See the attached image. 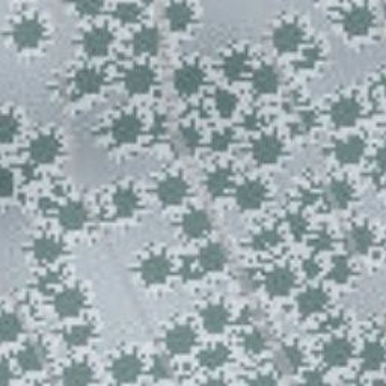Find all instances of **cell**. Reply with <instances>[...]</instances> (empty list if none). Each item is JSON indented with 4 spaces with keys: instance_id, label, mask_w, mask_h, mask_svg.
Wrapping results in <instances>:
<instances>
[{
    "instance_id": "12",
    "label": "cell",
    "mask_w": 386,
    "mask_h": 386,
    "mask_svg": "<svg viewBox=\"0 0 386 386\" xmlns=\"http://www.w3.org/2000/svg\"><path fill=\"white\" fill-rule=\"evenodd\" d=\"M142 132V123L134 114H123L118 116L112 127L114 137L119 144H130L137 139Z\"/></svg>"
},
{
    "instance_id": "45",
    "label": "cell",
    "mask_w": 386,
    "mask_h": 386,
    "mask_svg": "<svg viewBox=\"0 0 386 386\" xmlns=\"http://www.w3.org/2000/svg\"><path fill=\"white\" fill-rule=\"evenodd\" d=\"M180 141L187 151L195 150L199 144V134L193 125H186L180 130Z\"/></svg>"
},
{
    "instance_id": "44",
    "label": "cell",
    "mask_w": 386,
    "mask_h": 386,
    "mask_svg": "<svg viewBox=\"0 0 386 386\" xmlns=\"http://www.w3.org/2000/svg\"><path fill=\"white\" fill-rule=\"evenodd\" d=\"M268 344V337L261 330H254L251 335H247L245 339V348L251 353H260L264 350Z\"/></svg>"
},
{
    "instance_id": "16",
    "label": "cell",
    "mask_w": 386,
    "mask_h": 386,
    "mask_svg": "<svg viewBox=\"0 0 386 386\" xmlns=\"http://www.w3.org/2000/svg\"><path fill=\"white\" fill-rule=\"evenodd\" d=\"M59 222L65 229H80L88 222V210L80 202H68L59 210Z\"/></svg>"
},
{
    "instance_id": "9",
    "label": "cell",
    "mask_w": 386,
    "mask_h": 386,
    "mask_svg": "<svg viewBox=\"0 0 386 386\" xmlns=\"http://www.w3.org/2000/svg\"><path fill=\"white\" fill-rule=\"evenodd\" d=\"M155 84L154 71L146 65H137L128 70L124 79V85L130 94H146Z\"/></svg>"
},
{
    "instance_id": "13",
    "label": "cell",
    "mask_w": 386,
    "mask_h": 386,
    "mask_svg": "<svg viewBox=\"0 0 386 386\" xmlns=\"http://www.w3.org/2000/svg\"><path fill=\"white\" fill-rule=\"evenodd\" d=\"M265 198V189L258 181H247L237 190V204L243 210L258 208Z\"/></svg>"
},
{
    "instance_id": "47",
    "label": "cell",
    "mask_w": 386,
    "mask_h": 386,
    "mask_svg": "<svg viewBox=\"0 0 386 386\" xmlns=\"http://www.w3.org/2000/svg\"><path fill=\"white\" fill-rule=\"evenodd\" d=\"M101 0H75L76 11L82 15H95L101 9Z\"/></svg>"
},
{
    "instance_id": "28",
    "label": "cell",
    "mask_w": 386,
    "mask_h": 386,
    "mask_svg": "<svg viewBox=\"0 0 386 386\" xmlns=\"http://www.w3.org/2000/svg\"><path fill=\"white\" fill-rule=\"evenodd\" d=\"M114 202L116 207V213L121 217H128L137 210V206H139V198H137L134 190L123 187L115 193Z\"/></svg>"
},
{
    "instance_id": "46",
    "label": "cell",
    "mask_w": 386,
    "mask_h": 386,
    "mask_svg": "<svg viewBox=\"0 0 386 386\" xmlns=\"http://www.w3.org/2000/svg\"><path fill=\"white\" fill-rule=\"evenodd\" d=\"M246 67V61L242 54H233L225 63V72L229 77H238Z\"/></svg>"
},
{
    "instance_id": "31",
    "label": "cell",
    "mask_w": 386,
    "mask_h": 386,
    "mask_svg": "<svg viewBox=\"0 0 386 386\" xmlns=\"http://www.w3.org/2000/svg\"><path fill=\"white\" fill-rule=\"evenodd\" d=\"M352 199V189L344 181H334L327 187V201L335 208H346Z\"/></svg>"
},
{
    "instance_id": "17",
    "label": "cell",
    "mask_w": 386,
    "mask_h": 386,
    "mask_svg": "<svg viewBox=\"0 0 386 386\" xmlns=\"http://www.w3.org/2000/svg\"><path fill=\"white\" fill-rule=\"evenodd\" d=\"M181 228L186 236L192 238H199L206 236L211 229V220L206 211L192 210L190 213L183 217Z\"/></svg>"
},
{
    "instance_id": "5",
    "label": "cell",
    "mask_w": 386,
    "mask_h": 386,
    "mask_svg": "<svg viewBox=\"0 0 386 386\" xmlns=\"http://www.w3.org/2000/svg\"><path fill=\"white\" fill-rule=\"evenodd\" d=\"M86 305V298L79 288H68L54 299V309L61 317H76Z\"/></svg>"
},
{
    "instance_id": "7",
    "label": "cell",
    "mask_w": 386,
    "mask_h": 386,
    "mask_svg": "<svg viewBox=\"0 0 386 386\" xmlns=\"http://www.w3.org/2000/svg\"><path fill=\"white\" fill-rule=\"evenodd\" d=\"M202 84H204V75H202L201 68L196 65H185L173 76L176 89L178 91V94L185 97L198 93Z\"/></svg>"
},
{
    "instance_id": "26",
    "label": "cell",
    "mask_w": 386,
    "mask_h": 386,
    "mask_svg": "<svg viewBox=\"0 0 386 386\" xmlns=\"http://www.w3.org/2000/svg\"><path fill=\"white\" fill-rule=\"evenodd\" d=\"M350 353H352V347L346 341V339H334V341H330L326 346L325 360L332 366L344 365L348 361V357H350Z\"/></svg>"
},
{
    "instance_id": "25",
    "label": "cell",
    "mask_w": 386,
    "mask_h": 386,
    "mask_svg": "<svg viewBox=\"0 0 386 386\" xmlns=\"http://www.w3.org/2000/svg\"><path fill=\"white\" fill-rule=\"evenodd\" d=\"M294 278L287 269H277L269 275V278L265 279V288L273 296H286V294L291 290Z\"/></svg>"
},
{
    "instance_id": "41",
    "label": "cell",
    "mask_w": 386,
    "mask_h": 386,
    "mask_svg": "<svg viewBox=\"0 0 386 386\" xmlns=\"http://www.w3.org/2000/svg\"><path fill=\"white\" fill-rule=\"evenodd\" d=\"M362 360H364V366L369 370H376L379 369L385 360V350L383 347L371 343L365 347V350L362 353Z\"/></svg>"
},
{
    "instance_id": "29",
    "label": "cell",
    "mask_w": 386,
    "mask_h": 386,
    "mask_svg": "<svg viewBox=\"0 0 386 386\" xmlns=\"http://www.w3.org/2000/svg\"><path fill=\"white\" fill-rule=\"evenodd\" d=\"M160 47V35L154 29H145L133 38V49L139 54H154Z\"/></svg>"
},
{
    "instance_id": "2",
    "label": "cell",
    "mask_w": 386,
    "mask_h": 386,
    "mask_svg": "<svg viewBox=\"0 0 386 386\" xmlns=\"http://www.w3.org/2000/svg\"><path fill=\"white\" fill-rule=\"evenodd\" d=\"M273 45L282 53H288L296 50L302 40H303V31L302 27L294 22H284L279 24L273 32Z\"/></svg>"
},
{
    "instance_id": "21",
    "label": "cell",
    "mask_w": 386,
    "mask_h": 386,
    "mask_svg": "<svg viewBox=\"0 0 386 386\" xmlns=\"http://www.w3.org/2000/svg\"><path fill=\"white\" fill-rule=\"evenodd\" d=\"M32 252L36 260L40 261H54L65 252V246L61 240L53 237L38 238L32 246Z\"/></svg>"
},
{
    "instance_id": "14",
    "label": "cell",
    "mask_w": 386,
    "mask_h": 386,
    "mask_svg": "<svg viewBox=\"0 0 386 386\" xmlns=\"http://www.w3.org/2000/svg\"><path fill=\"white\" fill-rule=\"evenodd\" d=\"M167 20L169 27L176 32L186 31L187 27L193 23V9L187 2L177 0L172 2L167 9Z\"/></svg>"
},
{
    "instance_id": "40",
    "label": "cell",
    "mask_w": 386,
    "mask_h": 386,
    "mask_svg": "<svg viewBox=\"0 0 386 386\" xmlns=\"http://www.w3.org/2000/svg\"><path fill=\"white\" fill-rule=\"evenodd\" d=\"M18 133V121L11 114H0V145L14 141Z\"/></svg>"
},
{
    "instance_id": "51",
    "label": "cell",
    "mask_w": 386,
    "mask_h": 386,
    "mask_svg": "<svg viewBox=\"0 0 386 386\" xmlns=\"http://www.w3.org/2000/svg\"><path fill=\"white\" fill-rule=\"evenodd\" d=\"M11 380V371H9V366L0 361V383H8Z\"/></svg>"
},
{
    "instance_id": "15",
    "label": "cell",
    "mask_w": 386,
    "mask_h": 386,
    "mask_svg": "<svg viewBox=\"0 0 386 386\" xmlns=\"http://www.w3.org/2000/svg\"><path fill=\"white\" fill-rule=\"evenodd\" d=\"M17 361L24 371H40L45 365V361H47V352H45V348L38 343L27 344L23 350L18 353Z\"/></svg>"
},
{
    "instance_id": "49",
    "label": "cell",
    "mask_w": 386,
    "mask_h": 386,
    "mask_svg": "<svg viewBox=\"0 0 386 386\" xmlns=\"http://www.w3.org/2000/svg\"><path fill=\"white\" fill-rule=\"evenodd\" d=\"M14 192V177L6 169H0V198H6Z\"/></svg>"
},
{
    "instance_id": "3",
    "label": "cell",
    "mask_w": 386,
    "mask_h": 386,
    "mask_svg": "<svg viewBox=\"0 0 386 386\" xmlns=\"http://www.w3.org/2000/svg\"><path fill=\"white\" fill-rule=\"evenodd\" d=\"M172 272V264L164 255H151L141 265V277L145 282L162 284L169 278Z\"/></svg>"
},
{
    "instance_id": "6",
    "label": "cell",
    "mask_w": 386,
    "mask_h": 386,
    "mask_svg": "<svg viewBox=\"0 0 386 386\" xmlns=\"http://www.w3.org/2000/svg\"><path fill=\"white\" fill-rule=\"evenodd\" d=\"M196 341V334L190 326L180 325L172 327L164 337V344L169 352L176 355H183L190 352Z\"/></svg>"
},
{
    "instance_id": "38",
    "label": "cell",
    "mask_w": 386,
    "mask_h": 386,
    "mask_svg": "<svg viewBox=\"0 0 386 386\" xmlns=\"http://www.w3.org/2000/svg\"><path fill=\"white\" fill-rule=\"evenodd\" d=\"M94 335V329L89 325L84 326H77L67 330L65 335H63V339L70 347H82L91 341V338Z\"/></svg>"
},
{
    "instance_id": "48",
    "label": "cell",
    "mask_w": 386,
    "mask_h": 386,
    "mask_svg": "<svg viewBox=\"0 0 386 386\" xmlns=\"http://www.w3.org/2000/svg\"><path fill=\"white\" fill-rule=\"evenodd\" d=\"M171 374V365L164 356H155L153 364V376L157 379H167Z\"/></svg>"
},
{
    "instance_id": "50",
    "label": "cell",
    "mask_w": 386,
    "mask_h": 386,
    "mask_svg": "<svg viewBox=\"0 0 386 386\" xmlns=\"http://www.w3.org/2000/svg\"><path fill=\"white\" fill-rule=\"evenodd\" d=\"M231 142V136L228 133H222V134H216L213 139V148L215 150H225L226 146Z\"/></svg>"
},
{
    "instance_id": "8",
    "label": "cell",
    "mask_w": 386,
    "mask_h": 386,
    "mask_svg": "<svg viewBox=\"0 0 386 386\" xmlns=\"http://www.w3.org/2000/svg\"><path fill=\"white\" fill-rule=\"evenodd\" d=\"M187 183L178 176L163 178L157 186V196L167 206H177L187 196Z\"/></svg>"
},
{
    "instance_id": "10",
    "label": "cell",
    "mask_w": 386,
    "mask_h": 386,
    "mask_svg": "<svg viewBox=\"0 0 386 386\" xmlns=\"http://www.w3.org/2000/svg\"><path fill=\"white\" fill-rule=\"evenodd\" d=\"M31 157L36 163L47 164L58 157L61 153V144L53 134H41L32 142Z\"/></svg>"
},
{
    "instance_id": "4",
    "label": "cell",
    "mask_w": 386,
    "mask_h": 386,
    "mask_svg": "<svg viewBox=\"0 0 386 386\" xmlns=\"http://www.w3.org/2000/svg\"><path fill=\"white\" fill-rule=\"evenodd\" d=\"M374 23V17L370 8L355 6L343 18V26L347 33L361 36L369 32Z\"/></svg>"
},
{
    "instance_id": "35",
    "label": "cell",
    "mask_w": 386,
    "mask_h": 386,
    "mask_svg": "<svg viewBox=\"0 0 386 386\" xmlns=\"http://www.w3.org/2000/svg\"><path fill=\"white\" fill-rule=\"evenodd\" d=\"M326 300H327V298L323 291L312 288V290H308L300 298L299 308L302 312H305V314H312V312H317L323 308Z\"/></svg>"
},
{
    "instance_id": "11",
    "label": "cell",
    "mask_w": 386,
    "mask_h": 386,
    "mask_svg": "<svg viewBox=\"0 0 386 386\" xmlns=\"http://www.w3.org/2000/svg\"><path fill=\"white\" fill-rule=\"evenodd\" d=\"M142 371L141 360L133 353H125L118 357L112 364V376L119 383L134 382Z\"/></svg>"
},
{
    "instance_id": "20",
    "label": "cell",
    "mask_w": 386,
    "mask_h": 386,
    "mask_svg": "<svg viewBox=\"0 0 386 386\" xmlns=\"http://www.w3.org/2000/svg\"><path fill=\"white\" fill-rule=\"evenodd\" d=\"M254 157L260 163H273L277 162L282 153L281 142L273 136H264L260 141H256L254 145Z\"/></svg>"
},
{
    "instance_id": "30",
    "label": "cell",
    "mask_w": 386,
    "mask_h": 386,
    "mask_svg": "<svg viewBox=\"0 0 386 386\" xmlns=\"http://www.w3.org/2000/svg\"><path fill=\"white\" fill-rule=\"evenodd\" d=\"M23 330L22 320L13 312L0 316V343H11L20 337Z\"/></svg>"
},
{
    "instance_id": "36",
    "label": "cell",
    "mask_w": 386,
    "mask_h": 386,
    "mask_svg": "<svg viewBox=\"0 0 386 386\" xmlns=\"http://www.w3.org/2000/svg\"><path fill=\"white\" fill-rule=\"evenodd\" d=\"M348 246H350V249L356 254H365L366 251L371 247L373 243V236L369 231V229L365 228H356L353 231L348 234Z\"/></svg>"
},
{
    "instance_id": "43",
    "label": "cell",
    "mask_w": 386,
    "mask_h": 386,
    "mask_svg": "<svg viewBox=\"0 0 386 386\" xmlns=\"http://www.w3.org/2000/svg\"><path fill=\"white\" fill-rule=\"evenodd\" d=\"M237 106V100L233 94L225 93V91H220L216 94V109L219 110L220 115L228 116L234 112Z\"/></svg>"
},
{
    "instance_id": "22",
    "label": "cell",
    "mask_w": 386,
    "mask_h": 386,
    "mask_svg": "<svg viewBox=\"0 0 386 386\" xmlns=\"http://www.w3.org/2000/svg\"><path fill=\"white\" fill-rule=\"evenodd\" d=\"M229 320L228 311L222 305H208L202 311V323L211 334H219L226 327Z\"/></svg>"
},
{
    "instance_id": "18",
    "label": "cell",
    "mask_w": 386,
    "mask_h": 386,
    "mask_svg": "<svg viewBox=\"0 0 386 386\" xmlns=\"http://www.w3.org/2000/svg\"><path fill=\"white\" fill-rule=\"evenodd\" d=\"M82 45L91 56H103L112 45V33L106 29H94L84 36Z\"/></svg>"
},
{
    "instance_id": "27",
    "label": "cell",
    "mask_w": 386,
    "mask_h": 386,
    "mask_svg": "<svg viewBox=\"0 0 386 386\" xmlns=\"http://www.w3.org/2000/svg\"><path fill=\"white\" fill-rule=\"evenodd\" d=\"M360 116V106L355 100H341L332 109V119L338 125H350Z\"/></svg>"
},
{
    "instance_id": "34",
    "label": "cell",
    "mask_w": 386,
    "mask_h": 386,
    "mask_svg": "<svg viewBox=\"0 0 386 386\" xmlns=\"http://www.w3.org/2000/svg\"><path fill=\"white\" fill-rule=\"evenodd\" d=\"M94 373L91 370V366L84 364V362H77L70 365L68 369L63 371V382L65 383H91L93 382Z\"/></svg>"
},
{
    "instance_id": "1",
    "label": "cell",
    "mask_w": 386,
    "mask_h": 386,
    "mask_svg": "<svg viewBox=\"0 0 386 386\" xmlns=\"http://www.w3.org/2000/svg\"><path fill=\"white\" fill-rule=\"evenodd\" d=\"M44 38V26L33 17H24L13 27V40L17 47L35 49L38 47Z\"/></svg>"
},
{
    "instance_id": "37",
    "label": "cell",
    "mask_w": 386,
    "mask_h": 386,
    "mask_svg": "<svg viewBox=\"0 0 386 386\" xmlns=\"http://www.w3.org/2000/svg\"><path fill=\"white\" fill-rule=\"evenodd\" d=\"M228 348L224 347V346H216L213 348H207V350H204L201 353V364L207 366V369H217V366L224 365L228 360Z\"/></svg>"
},
{
    "instance_id": "33",
    "label": "cell",
    "mask_w": 386,
    "mask_h": 386,
    "mask_svg": "<svg viewBox=\"0 0 386 386\" xmlns=\"http://www.w3.org/2000/svg\"><path fill=\"white\" fill-rule=\"evenodd\" d=\"M362 153L364 144L360 139H356V137H352V139H348L337 146V157L344 163H353L356 160H360Z\"/></svg>"
},
{
    "instance_id": "23",
    "label": "cell",
    "mask_w": 386,
    "mask_h": 386,
    "mask_svg": "<svg viewBox=\"0 0 386 386\" xmlns=\"http://www.w3.org/2000/svg\"><path fill=\"white\" fill-rule=\"evenodd\" d=\"M103 76H101L98 71L91 68L80 70L75 77L76 89L80 91L82 94H97L101 86H103Z\"/></svg>"
},
{
    "instance_id": "52",
    "label": "cell",
    "mask_w": 386,
    "mask_h": 386,
    "mask_svg": "<svg viewBox=\"0 0 386 386\" xmlns=\"http://www.w3.org/2000/svg\"><path fill=\"white\" fill-rule=\"evenodd\" d=\"M376 160H378V167L382 171H386V146H383V148L378 153V157H376Z\"/></svg>"
},
{
    "instance_id": "19",
    "label": "cell",
    "mask_w": 386,
    "mask_h": 386,
    "mask_svg": "<svg viewBox=\"0 0 386 386\" xmlns=\"http://www.w3.org/2000/svg\"><path fill=\"white\" fill-rule=\"evenodd\" d=\"M199 265L207 272H217L224 268L228 261V254L224 246L217 243L207 245L199 254Z\"/></svg>"
},
{
    "instance_id": "42",
    "label": "cell",
    "mask_w": 386,
    "mask_h": 386,
    "mask_svg": "<svg viewBox=\"0 0 386 386\" xmlns=\"http://www.w3.org/2000/svg\"><path fill=\"white\" fill-rule=\"evenodd\" d=\"M115 15L118 20L123 23H134L141 18L142 9L134 3H124V5H119Z\"/></svg>"
},
{
    "instance_id": "32",
    "label": "cell",
    "mask_w": 386,
    "mask_h": 386,
    "mask_svg": "<svg viewBox=\"0 0 386 386\" xmlns=\"http://www.w3.org/2000/svg\"><path fill=\"white\" fill-rule=\"evenodd\" d=\"M300 362H302V355L298 348L294 347H284L277 355L278 369L286 374L298 371Z\"/></svg>"
},
{
    "instance_id": "39",
    "label": "cell",
    "mask_w": 386,
    "mask_h": 386,
    "mask_svg": "<svg viewBox=\"0 0 386 386\" xmlns=\"http://www.w3.org/2000/svg\"><path fill=\"white\" fill-rule=\"evenodd\" d=\"M229 172L226 169H217L213 173H210L206 180V186L210 195L219 196L228 189L229 186Z\"/></svg>"
},
{
    "instance_id": "24",
    "label": "cell",
    "mask_w": 386,
    "mask_h": 386,
    "mask_svg": "<svg viewBox=\"0 0 386 386\" xmlns=\"http://www.w3.org/2000/svg\"><path fill=\"white\" fill-rule=\"evenodd\" d=\"M279 75L278 71L270 65L261 67L254 75V88L260 94H272L278 89Z\"/></svg>"
}]
</instances>
